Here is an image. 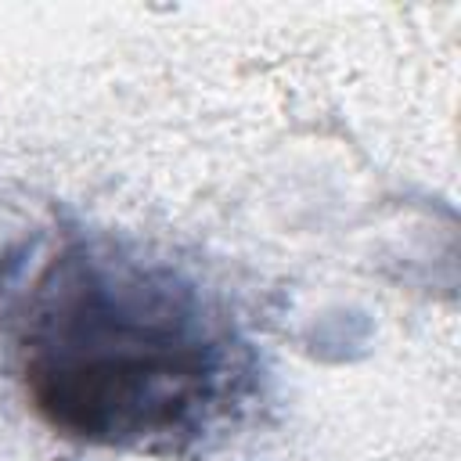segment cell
Masks as SVG:
<instances>
[{
	"label": "cell",
	"instance_id": "6da1fadb",
	"mask_svg": "<svg viewBox=\"0 0 461 461\" xmlns=\"http://www.w3.org/2000/svg\"><path fill=\"white\" fill-rule=\"evenodd\" d=\"M29 407L94 447L184 450L241 385V342L191 277L79 238L36 274L14 331Z\"/></svg>",
	"mask_w": 461,
	"mask_h": 461
}]
</instances>
